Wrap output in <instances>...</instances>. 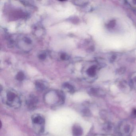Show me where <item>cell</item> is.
<instances>
[{
  "label": "cell",
  "instance_id": "6da1fadb",
  "mask_svg": "<svg viewBox=\"0 0 136 136\" xmlns=\"http://www.w3.org/2000/svg\"><path fill=\"white\" fill-rule=\"evenodd\" d=\"M3 102L12 108H19L21 106V100L18 94L13 90H8L2 96Z\"/></svg>",
  "mask_w": 136,
  "mask_h": 136
},
{
  "label": "cell",
  "instance_id": "7a4b0ae2",
  "mask_svg": "<svg viewBox=\"0 0 136 136\" xmlns=\"http://www.w3.org/2000/svg\"><path fill=\"white\" fill-rule=\"evenodd\" d=\"M32 122L33 128L36 133H42L44 132L45 120L41 114H35L32 116Z\"/></svg>",
  "mask_w": 136,
  "mask_h": 136
},
{
  "label": "cell",
  "instance_id": "3957f363",
  "mask_svg": "<svg viewBox=\"0 0 136 136\" xmlns=\"http://www.w3.org/2000/svg\"><path fill=\"white\" fill-rule=\"evenodd\" d=\"M38 101L37 97L34 96H31L26 101L27 106L29 109L32 110L35 109L38 103Z\"/></svg>",
  "mask_w": 136,
  "mask_h": 136
},
{
  "label": "cell",
  "instance_id": "277c9868",
  "mask_svg": "<svg viewBox=\"0 0 136 136\" xmlns=\"http://www.w3.org/2000/svg\"><path fill=\"white\" fill-rule=\"evenodd\" d=\"M73 136H81L83 134L82 128L78 124H75L72 127Z\"/></svg>",
  "mask_w": 136,
  "mask_h": 136
},
{
  "label": "cell",
  "instance_id": "5b68a950",
  "mask_svg": "<svg viewBox=\"0 0 136 136\" xmlns=\"http://www.w3.org/2000/svg\"><path fill=\"white\" fill-rule=\"evenodd\" d=\"M35 86L36 89L40 91H43L47 88V84L43 81H37L36 82Z\"/></svg>",
  "mask_w": 136,
  "mask_h": 136
},
{
  "label": "cell",
  "instance_id": "8992f818",
  "mask_svg": "<svg viewBox=\"0 0 136 136\" xmlns=\"http://www.w3.org/2000/svg\"><path fill=\"white\" fill-rule=\"evenodd\" d=\"M64 88L68 90V91L71 93H73L74 92L75 89L73 86L68 83H65L63 85Z\"/></svg>",
  "mask_w": 136,
  "mask_h": 136
},
{
  "label": "cell",
  "instance_id": "52a82bcc",
  "mask_svg": "<svg viewBox=\"0 0 136 136\" xmlns=\"http://www.w3.org/2000/svg\"><path fill=\"white\" fill-rule=\"evenodd\" d=\"M96 72V69L94 67H90L87 71L88 74L90 76H93L94 75Z\"/></svg>",
  "mask_w": 136,
  "mask_h": 136
},
{
  "label": "cell",
  "instance_id": "ba28073f",
  "mask_svg": "<svg viewBox=\"0 0 136 136\" xmlns=\"http://www.w3.org/2000/svg\"><path fill=\"white\" fill-rule=\"evenodd\" d=\"M24 74L22 72H20L16 76V79L19 81H22L24 78Z\"/></svg>",
  "mask_w": 136,
  "mask_h": 136
},
{
  "label": "cell",
  "instance_id": "9c48e42d",
  "mask_svg": "<svg viewBox=\"0 0 136 136\" xmlns=\"http://www.w3.org/2000/svg\"><path fill=\"white\" fill-rule=\"evenodd\" d=\"M46 57V56L45 54H40L39 56V58L41 60H44V59H45Z\"/></svg>",
  "mask_w": 136,
  "mask_h": 136
},
{
  "label": "cell",
  "instance_id": "30bf717a",
  "mask_svg": "<svg viewBox=\"0 0 136 136\" xmlns=\"http://www.w3.org/2000/svg\"><path fill=\"white\" fill-rule=\"evenodd\" d=\"M60 58L62 60H66L67 59V56L66 54H63L61 55Z\"/></svg>",
  "mask_w": 136,
  "mask_h": 136
},
{
  "label": "cell",
  "instance_id": "8fae6325",
  "mask_svg": "<svg viewBox=\"0 0 136 136\" xmlns=\"http://www.w3.org/2000/svg\"><path fill=\"white\" fill-rule=\"evenodd\" d=\"M133 113L134 114V116H136V109H134L133 111Z\"/></svg>",
  "mask_w": 136,
  "mask_h": 136
}]
</instances>
